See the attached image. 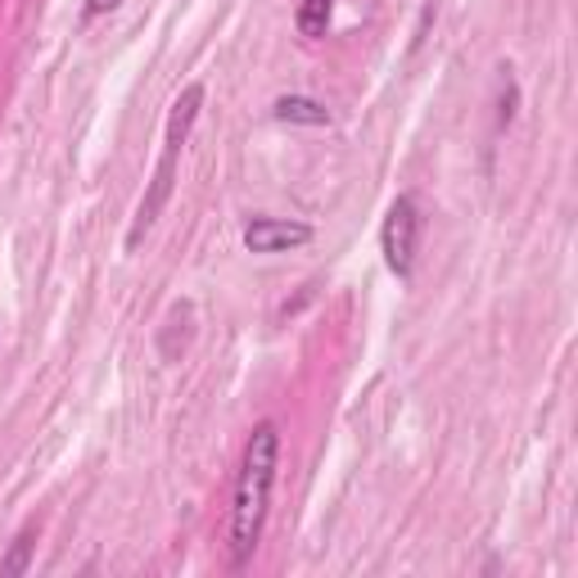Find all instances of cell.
I'll use <instances>...</instances> for the list:
<instances>
[{"mask_svg":"<svg viewBox=\"0 0 578 578\" xmlns=\"http://www.w3.org/2000/svg\"><path fill=\"white\" fill-rule=\"evenodd\" d=\"M118 5H123V0H91L87 14H109V10H118Z\"/></svg>","mask_w":578,"mask_h":578,"instance_id":"cell-8","label":"cell"},{"mask_svg":"<svg viewBox=\"0 0 578 578\" xmlns=\"http://www.w3.org/2000/svg\"><path fill=\"white\" fill-rule=\"evenodd\" d=\"M276 118L281 123H303V127H326L330 113H326V104L307 100V95H281L276 100Z\"/></svg>","mask_w":578,"mask_h":578,"instance_id":"cell-5","label":"cell"},{"mask_svg":"<svg viewBox=\"0 0 578 578\" xmlns=\"http://www.w3.org/2000/svg\"><path fill=\"white\" fill-rule=\"evenodd\" d=\"M177 163H181V145H168V140H163L159 168H154V177H149V190H145V200H140V208H136V222H132V230H127V249H140L145 230H149L154 222H159V213L168 208V200H172V185H177Z\"/></svg>","mask_w":578,"mask_h":578,"instance_id":"cell-3","label":"cell"},{"mask_svg":"<svg viewBox=\"0 0 578 578\" xmlns=\"http://www.w3.org/2000/svg\"><path fill=\"white\" fill-rule=\"evenodd\" d=\"M276 461H281V430L276 420H258L245 461H240V479H236V502H230V565H245L262 537L267 507H272V484H276Z\"/></svg>","mask_w":578,"mask_h":578,"instance_id":"cell-1","label":"cell"},{"mask_svg":"<svg viewBox=\"0 0 578 578\" xmlns=\"http://www.w3.org/2000/svg\"><path fill=\"white\" fill-rule=\"evenodd\" d=\"M330 14H335V0H303L298 14H294V23H298L303 36H326Z\"/></svg>","mask_w":578,"mask_h":578,"instance_id":"cell-7","label":"cell"},{"mask_svg":"<svg viewBox=\"0 0 578 578\" xmlns=\"http://www.w3.org/2000/svg\"><path fill=\"white\" fill-rule=\"evenodd\" d=\"M313 240V226L307 222H285V217H253L245 226V249L249 253H285Z\"/></svg>","mask_w":578,"mask_h":578,"instance_id":"cell-4","label":"cell"},{"mask_svg":"<svg viewBox=\"0 0 578 578\" xmlns=\"http://www.w3.org/2000/svg\"><path fill=\"white\" fill-rule=\"evenodd\" d=\"M32 552H36V524H27V529L14 537L10 556L0 560V578H19V574H27V565H32Z\"/></svg>","mask_w":578,"mask_h":578,"instance_id":"cell-6","label":"cell"},{"mask_svg":"<svg viewBox=\"0 0 578 578\" xmlns=\"http://www.w3.org/2000/svg\"><path fill=\"white\" fill-rule=\"evenodd\" d=\"M416 240H420V213H416V204L403 195V200H394L389 217H384V230H379L384 262H389V272H394L398 281H407V276H411Z\"/></svg>","mask_w":578,"mask_h":578,"instance_id":"cell-2","label":"cell"}]
</instances>
